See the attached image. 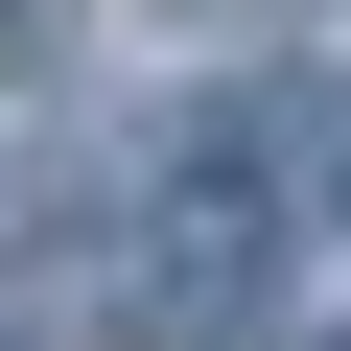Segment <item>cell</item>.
<instances>
[{
	"mask_svg": "<svg viewBox=\"0 0 351 351\" xmlns=\"http://www.w3.org/2000/svg\"><path fill=\"white\" fill-rule=\"evenodd\" d=\"M47 47H71V0H0V71H47Z\"/></svg>",
	"mask_w": 351,
	"mask_h": 351,
	"instance_id": "cell-1",
	"label": "cell"
}]
</instances>
